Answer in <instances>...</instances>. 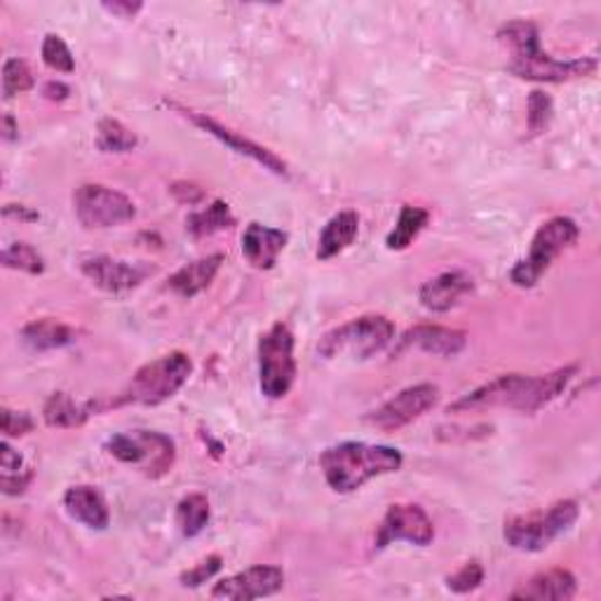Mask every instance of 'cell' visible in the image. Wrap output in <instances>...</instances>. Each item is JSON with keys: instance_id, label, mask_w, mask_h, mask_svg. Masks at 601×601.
<instances>
[{"instance_id": "cell-36", "label": "cell", "mask_w": 601, "mask_h": 601, "mask_svg": "<svg viewBox=\"0 0 601 601\" xmlns=\"http://www.w3.org/2000/svg\"><path fill=\"white\" fill-rule=\"evenodd\" d=\"M33 479V473H3V477H0V489H3L5 496H20L29 489V484Z\"/></svg>"}, {"instance_id": "cell-25", "label": "cell", "mask_w": 601, "mask_h": 601, "mask_svg": "<svg viewBox=\"0 0 601 601\" xmlns=\"http://www.w3.org/2000/svg\"><path fill=\"white\" fill-rule=\"evenodd\" d=\"M209 500L205 494H189L179 500L177 506V526L183 538H195L209 524Z\"/></svg>"}, {"instance_id": "cell-23", "label": "cell", "mask_w": 601, "mask_h": 601, "mask_svg": "<svg viewBox=\"0 0 601 601\" xmlns=\"http://www.w3.org/2000/svg\"><path fill=\"white\" fill-rule=\"evenodd\" d=\"M99 411L97 402H78L69 393H55L47 397L43 407V419L49 428H80Z\"/></svg>"}, {"instance_id": "cell-17", "label": "cell", "mask_w": 601, "mask_h": 601, "mask_svg": "<svg viewBox=\"0 0 601 601\" xmlns=\"http://www.w3.org/2000/svg\"><path fill=\"white\" fill-rule=\"evenodd\" d=\"M473 290L475 282L470 275L463 271H446L423 282V287L419 290V300L430 313H449L451 308H456L467 294H473Z\"/></svg>"}, {"instance_id": "cell-28", "label": "cell", "mask_w": 601, "mask_h": 601, "mask_svg": "<svg viewBox=\"0 0 601 601\" xmlns=\"http://www.w3.org/2000/svg\"><path fill=\"white\" fill-rule=\"evenodd\" d=\"M139 139L135 132L115 118H104L97 125V148L104 154H127L137 148Z\"/></svg>"}, {"instance_id": "cell-12", "label": "cell", "mask_w": 601, "mask_h": 601, "mask_svg": "<svg viewBox=\"0 0 601 601\" xmlns=\"http://www.w3.org/2000/svg\"><path fill=\"white\" fill-rule=\"evenodd\" d=\"M405 541L419 547H428L435 541V524L428 512L416 503L390 506L376 533V549L388 547L390 543Z\"/></svg>"}, {"instance_id": "cell-3", "label": "cell", "mask_w": 601, "mask_h": 601, "mask_svg": "<svg viewBox=\"0 0 601 601\" xmlns=\"http://www.w3.org/2000/svg\"><path fill=\"white\" fill-rule=\"evenodd\" d=\"M402 451L386 444L341 442L327 446L320 456L322 475L337 494H353L366 481L397 473L402 467Z\"/></svg>"}, {"instance_id": "cell-26", "label": "cell", "mask_w": 601, "mask_h": 601, "mask_svg": "<svg viewBox=\"0 0 601 601\" xmlns=\"http://www.w3.org/2000/svg\"><path fill=\"white\" fill-rule=\"evenodd\" d=\"M233 226H236V216H233L228 203H224V200H214L207 209L193 212L186 219V230L197 240L209 238L214 233L228 230Z\"/></svg>"}, {"instance_id": "cell-31", "label": "cell", "mask_w": 601, "mask_h": 601, "mask_svg": "<svg viewBox=\"0 0 601 601\" xmlns=\"http://www.w3.org/2000/svg\"><path fill=\"white\" fill-rule=\"evenodd\" d=\"M33 86H36V80H33V73L24 59L12 57L3 64V97L5 99L29 92Z\"/></svg>"}, {"instance_id": "cell-42", "label": "cell", "mask_w": 601, "mask_h": 601, "mask_svg": "<svg viewBox=\"0 0 601 601\" xmlns=\"http://www.w3.org/2000/svg\"><path fill=\"white\" fill-rule=\"evenodd\" d=\"M16 137H20V125L14 123L12 115H3V139L5 141H14Z\"/></svg>"}, {"instance_id": "cell-18", "label": "cell", "mask_w": 601, "mask_h": 601, "mask_svg": "<svg viewBox=\"0 0 601 601\" xmlns=\"http://www.w3.org/2000/svg\"><path fill=\"white\" fill-rule=\"evenodd\" d=\"M287 233L263 224H249L242 233V257L257 271H271L277 257L285 252Z\"/></svg>"}, {"instance_id": "cell-22", "label": "cell", "mask_w": 601, "mask_h": 601, "mask_svg": "<svg viewBox=\"0 0 601 601\" xmlns=\"http://www.w3.org/2000/svg\"><path fill=\"white\" fill-rule=\"evenodd\" d=\"M360 233V216L353 209H343L339 214H333L331 219L325 224L320 240H317V252L315 257L320 261H329L333 257H339L341 252L355 242Z\"/></svg>"}, {"instance_id": "cell-39", "label": "cell", "mask_w": 601, "mask_h": 601, "mask_svg": "<svg viewBox=\"0 0 601 601\" xmlns=\"http://www.w3.org/2000/svg\"><path fill=\"white\" fill-rule=\"evenodd\" d=\"M3 216L5 219H12V222H24V224H31V222H38L41 214L36 209H31L26 205H5L3 207Z\"/></svg>"}, {"instance_id": "cell-13", "label": "cell", "mask_w": 601, "mask_h": 601, "mask_svg": "<svg viewBox=\"0 0 601 601\" xmlns=\"http://www.w3.org/2000/svg\"><path fill=\"white\" fill-rule=\"evenodd\" d=\"M80 271L97 290L115 296L137 290L148 275H154V269H148L144 263H129L104 254L82 259Z\"/></svg>"}, {"instance_id": "cell-29", "label": "cell", "mask_w": 601, "mask_h": 601, "mask_svg": "<svg viewBox=\"0 0 601 601\" xmlns=\"http://www.w3.org/2000/svg\"><path fill=\"white\" fill-rule=\"evenodd\" d=\"M3 261L5 269L10 271H22L29 275H41L45 273V259L38 254L36 247H31L26 242H12L3 249Z\"/></svg>"}, {"instance_id": "cell-40", "label": "cell", "mask_w": 601, "mask_h": 601, "mask_svg": "<svg viewBox=\"0 0 601 601\" xmlns=\"http://www.w3.org/2000/svg\"><path fill=\"white\" fill-rule=\"evenodd\" d=\"M22 456L8 442L0 444V465H3V473H22Z\"/></svg>"}, {"instance_id": "cell-14", "label": "cell", "mask_w": 601, "mask_h": 601, "mask_svg": "<svg viewBox=\"0 0 601 601\" xmlns=\"http://www.w3.org/2000/svg\"><path fill=\"white\" fill-rule=\"evenodd\" d=\"M174 109L181 111L183 115H186V118H189L195 127H200L203 132H207L209 137L219 139L224 146H228L230 150H236V154L247 156V158H252L254 162H259V165L263 167V170H269V172H273V174H277V177H287V174H290L287 162L282 160L277 154H273L271 148H265V146H261V144H257V141H252V139H247V137L238 135V132H233L230 127L222 125L219 121L209 118L207 113L189 111V109H181V106H174Z\"/></svg>"}, {"instance_id": "cell-30", "label": "cell", "mask_w": 601, "mask_h": 601, "mask_svg": "<svg viewBox=\"0 0 601 601\" xmlns=\"http://www.w3.org/2000/svg\"><path fill=\"white\" fill-rule=\"evenodd\" d=\"M41 57L47 69H53L57 73H73L76 71V61H73V53L69 49V45L64 43L61 36L57 33H47L43 47H41Z\"/></svg>"}, {"instance_id": "cell-2", "label": "cell", "mask_w": 601, "mask_h": 601, "mask_svg": "<svg viewBox=\"0 0 601 601\" xmlns=\"http://www.w3.org/2000/svg\"><path fill=\"white\" fill-rule=\"evenodd\" d=\"M498 38L512 49V59L508 71L522 80L533 82H569L578 78H588L597 71L594 57L578 59H555L543 53L538 26L526 20L508 22L498 31Z\"/></svg>"}, {"instance_id": "cell-37", "label": "cell", "mask_w": 601, "mask_h": 601, "mask_svg": "<svg viewBox=\"0 0 601 601\" xmlns=\"http://www.w3.org/2000/svg\"><path fill=\"white\" fill-rule=\"evenodd\" d=\"M106 12H111L113 16H121V20H135V16L144 10V3H132V0H113V3H104L102 5Z\"/></svg>"}, {"instance_id": "cell-4", "label": "cell", "mask_w": 601, "mask_h": 601, "mask_svg": "<svg viewBox=\"0 0 601 601\" xmlns=\"http://www.w3.org/2000/svg\"><path fill=\"white\" fill-rule=\"evenodd\" d=\"M193 374V360L174 350L170 355H162L148 362L135 372L125 390L113 399L111 407L139 405V407H158L167 399H172Z\"/></svg>"}, {"instance_id": "cell-27", "label": "cell", "mask_w": 601, "mask_h": 601, "mask_svg": "<svg viewBox=\"0 0 601 601\" xmlns=\"http://www.w3.org/2000/svg\"><path fill=\"white\" fill-rule=\"evenodd\" d=\"M428 222H430L428 209L405 205L402 212H399V219H397L395 228L388 233L386 247L390 249V252H402V249H407L416 238L421 236Z\"/></svg>"}, {"instance_id": "cell-32", "label": "cell", "mask_w": 601, "mask_h": 601, "mask_svg": "<svg viewBox=\"0 0 601 601\" xmlns=\"http://www.w3.org/2000/svg\"><path fill=\"white\" fill-rule=\"evenodd\" d=\"M553 113H555V106H553V99H549L545 92L541 90H533L529 94V106H526V125H529V132L533 137L541 135V132L547 129L549 121H553Z\"/></svg>"}, {"instance_id": "cell-20", "label": "cell", "mask_w": 601, "mask_h": 601, "mask_svg": "<svg viewBox=\"0 0 601 601\" xmlns=\"http://www.w3.org/2000/svg\"><path fill=\"white\" fill-rule=\"evenodd\" d=\"M578 592V580L566 569H549L529 578L522 588L510 592V599L526 601H566Z\"/></svg>"}, {"instance_id": "cell-15", "label": "cell", "mask_w": 601, "mask_h": 601, "mask_svg": "<svg viewBox=\"0 0 601 601\" xmlns=\"http://www.w3.org/2000/svg\"><path fill=\"white\" fill-rule=\"evenodd\" d=\"M285 588V571L280 566L259 564L247 569L242 574H236L230 578H224L212 588L214 599H233V601H247V599H261L277 594Z\"/></svg>"}, {"instance_id": "cell-10", "label": "cell", "mask_w": 601, "mask_h": 601, "mask_svg": "<svg viewBox=\"0 0 601 601\" xmlns=\"http://www.w3.org/2000/svg\"><path fill=\"white\" fill-rule=\"evenodd\" d=\"M73 212L80 226L90 230L123 226L137 216L135 203L125 193L102 183H82L73 193Z\"/></svg>"}, {"instance_id": "cell-7", "label": "cell", "mask_w": 601, "mask_h": 601, "mask_svg": "<svg viewBox=\"0 0 601 601\" xmlns=\"http://www.w3.org/2000/svg\"><path fill=\"white\" fill-rule=\"evenodd\" d=\"M578 236L580 228L574 219H569V216H555V219L545 222L531 240L529 257L517 261V265L510 271L512 285L522 290L536 287L541 277L549 271L553 261L564 252V249H569L578 240Z\"/></svg>"}, {"instance_id": "cell-8", "label": "cell", "mask_w": 601, "mask_h": 601, "mask_svg": "<svg viewBox=\"0 0 601 601\" xmlns=\"http://www.w3.org/2000/svg\"><path fill=\"white\" fill-rule=\"evenodd\" d=\"M294 333L285 322L273 325L259 339V388L269 399L287 397L296 381Z\"/></svg>"}, {"instance_id": "cell-21", "label": "cell", "mask_w": 601, "mask_h": 601, "mask_svg": "<svg viewBox=\"0 0 601 601\" xmlns=\"http://www.w3.org/2000/svg\"><path fill=\"white\" fill-rule=\"evenodd\" d=\"M222 265H224L222 254H212L205 259L191 261L186 265H181L174 275H170V280H167V290H172L181 298H193L212 285L214 277L219 275Z\"/></svg>"}, {"instance_id": "cell-38", "label": "cell", "mask_w": 601, "mask_h": 601, "mask_svg": "<svg viewBox=\"0 0 601 601\" xmlns=\"http://www.w3.org/2000/svg\"><path fill=\"white\" fill-rule=\"evenodd\" d=\"M172 193H174V197L179 200V203H183V205H186V203L189 205H197L200 200L205 197V191L193 186V183H174Z\"/></svg>"}, {"instance_id": "cell-11", "label": "cell", "mask_w": 601, "mask_h": 601, "mask_svg": "<svg viewBox=\"0 0 601 601\" xmlns=\"http://www.w3.org/2000/svg\"><path fill=\"white\" fill-rule=\"evenodd\" d=\"M440 402V388L432 383H416L405 390H399L388 402H383L378 409H374L366 416V423L383 430L395 432L402 430L409 423L419 421L430 409H435Z\"/></svg>"}, {"instance_id": "cell-24", "label": "cell", "mask_w": 601, "mask_h": 601, "mask_svg": "<svg viewBox=\"0 0 601 601\" xmlns=\"http://www.w3.org/2000/svg\"><path fill=\"white\" fill-rule=\"evenodd\" d=\"M22 339L31 350L45 353V350L71 345L76 341V329L53 320V317H41V320H33L22 329Z\"/></svg>"}, {"instance_id": "cell-16", "label": "cell", "mask_w": 601, "mask_h": 601, "mask_svg": "<svg viewBox=\"0 0 601 601\" xmlns=\"http://www.w3.org/2000/svg\"><path fill=\"white\" fill-rule=\"evenodd\" d=\"M467 345V333L461 329L440 327V325H419L409 329L402 339H399L397 353L407 348H419L428 355L438 358H456Z\"/></svg>"}, {"instance_id": "cell-9", "label": "cell", "mask_w": 601, "mask_h": 601, "mask_svg": "<svg viewBox=\"0 0 601 601\" xmlns=\"http://www.w3.org/2000/svg\"><path fill=\"white\" fill-rule=\"evenodd\" d=\"M106 451L121 463L141 467L144 475L150 479L165 477L177 461L174 442L156 430L118 432L106 442Z\"/></svg>"}, {"instance_id": "cell-1", "label": "cell", "mask_w": 601, "mask_h": 601, "mask_svg": "<svg viewBox=\"0 0 601 601\" xmlns=\"http://www.w3.org/2000/svg\"><path fill=\"white\" fill-rule=\"evenodd\" d=\"M576 372L578 366L569 364L543 376H524V374L496 376L494 381L484 383V386L456 399V402L449 407V413H467V411L494 409V407H508L522 413H536L545 409L549 402H555V399L566 390V386H569Z\"/></svg>"}, {"instance_id": "cell-5", "label": "cell", "mask_w": 601, "mask_h": 601, "mask_svg": "<svg viewBox=\"0 0 601 601\" xmlns=\"http://www.w3.org/2000/svg\"><path fill=\"white\" fill-rule=\"evenodd\" d=\"M395 339V325L386 315H360L337 329L327 331L317 343V353L325 360L353 358L370 360L383 353Z\"/></svg>"}, {"instance_id": "cell-19", "label": "cell", "mask_w": 601, "mask_h": 601, "mask_svg": "<svg viewBox=\"0 0 601 601\" xmlns=\"http://www.w3.org/2000/svg\"><path fill=\"white\" fill-rule=\"evenodd\" d=\"M64 508L71 520L92 531H104L111 524V512L104 494L90 484H78L64 494Z\"/></svg>"}, {"instance_id": "cell-35", "label": "cell", "mask_w": 601, "mask_h": 601, "mask_svg": "<svg viewBox=\"0 0 601 601\" xmlns=\"http://www.w3.org/2000/svg\"><path fill=\"white\" fill-rule=\"evenodd\" d=\"M33 428H36V423H33L31 413L3 407V432H5V438H24V435H29Z\"/></svg>"}, {"instance_id": "cell-34", "label": "cell", "mask_w": 601, "mask_h": 601, "mask_svg": "<svg viewBox=\"0 0 601 601\" xmlns=\"http://www.w3.org/2000/svg\"><path fill=\"white\" fill-rule=\"evenodd\" d=\"M222 566H224L222 555H209L207 559L197 562V564L193 566V569L183 571V574L179 576L181 586H183V588H200V586H205L207 580H212L216 574L222 571Z\"/></svg>"}, {"instance_id": "cell-41", "label": "cell", "mask_w": 601, "mask_h": 601, "mask_svg": "<svg viewBox=\"0 0 601 601\" xmlns=\"http://www.w3.org/2000/svg\"><path fill=\"white\" fill-rule=\"evenodd\" d=\"M43 94L47 99H53V102H64V99L71 94V90H69V86H64V82H59V80H49V82H45Z\"/></svg>"}, {"instance_id": "cell-33", "label": "cell", "mask_w": 601, "mask_h": 601, "mask_svg": "<svg viewBox=\"0 0 601 601\" xmlns=\"http://www.w3.org/2000/svg\"><path fill=\"white\" fill-rule=\"evenodd\" d=\"M484 582V566L473 559L463 564L456 574L446 576V588L456 594H470Z\"/></svg>"}, {"instance_id": "cell-6", "label": "cell", "mask_w": 601, "mask_h": 601, "mask_svg": "<svg viewBox=\"0 0 601 601\" xmlns=\"http://www.w3.org/2000/svg\"><path fill=\"white\" fill-rule=\"evenodd\" d=\"M578 514L580 508L576 500H559L547 510L510 517L503 529V538L520 553H541L576 524Z\"/></svg>"}]
</instances>
